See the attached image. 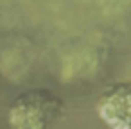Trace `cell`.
Listing matches in <instances>:
<instances>
[{
	"label": "cell",
	"mask_w": 131,
	"mask_h": 129,
	"mask_svg": "<svg viewBox=\"0 0 131 129\" xmlns=\"http://www.w3.org/2000/svg\"><path fill=\"white\" fill-rule=\"evenodd\" d=\"M97 113L113 129H131V81L110 86L97 102Z\"/></svg>",
	"instance_id": "7a4b0ae2"
},
{
	"label": "cell",
	"mask_w": 131,
	"mask_h": 129,
	"mask_svg": "<svg viewBox=\"0 0 131 129\" xmlns=\"http://www.w3.org/2000/svg\"><path fill=\"white\" fill-rule=\"evenodd\" d=\"M63 113V100L49 90L22 93L9 109V125L15 129H43L54 124Z\"/></svg>",
	"instance_id": "6da1fadb"
}]
</instances>
